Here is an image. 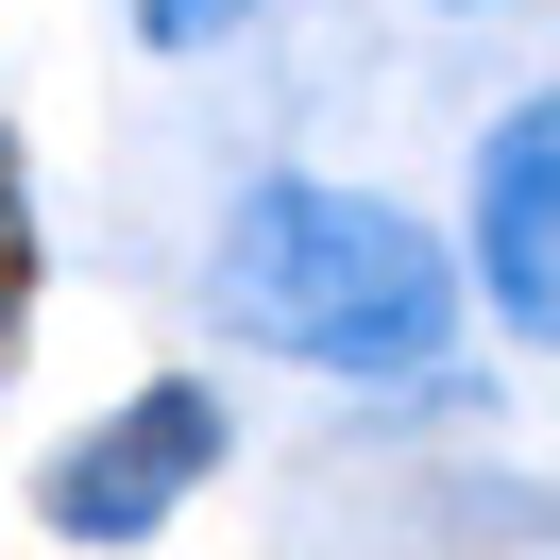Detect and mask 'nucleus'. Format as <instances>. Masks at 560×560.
I'll return each instance as SVG.
<instances>
[{
  "mask_svg": "<svg viewBox=\"0 0 560 560\" xmlns=\"http://www.w3.org/2000/svg\"><path fill=\"white\" fill-rule=\"evenodd\" d=\"M205 289L255 357H306V374H442L458 357V255L424 238L408 205L374 187H306V171H255L205 238Z\"/></svg>",
  "mask_w": 560,
  "mask_h": 560,
  "instance_id": "nucleus-1",
  "label": "nucleus"
},
{
  "mask_svg": "<svg viewBox=\"0 0 560 560\" xmlns=\"http://www.w3.org/2000/svg\"><path fill=\"white\" fill-rule=\"evenodd\" d=\"M205 476H221V390L205 374H153V390H119L85 442H51L35 526H51V544H153Z\"/></svg>",
  "mask_w": 560,
  "mask_h": 560,
  "instance_id": "nucleus-2",
  "label": "nucleus"
},
{
  "mask_svg": "<svg viewBox=\"0 0 560 560\" xmlns=\"http://www.w3.org/2000/svg\"><path fill=\"white\" fill-rule=\"evenodd\" d=\"M476 272H492V323L560 340V103H510L476 137Z\"/></svg>",
  "mask_w": 560,
  "mask_h": 560,
  "instance_id": "nucleus-3",
  "label": "nucleus"
},
{
  "mask_svg": "<svg viewBox=\"0 0 560 560\" xmlns=\"http://www.w3.org/2000/svg\"><path fill=\"white\" fill-rule=\"evenodd\" d=\"M35 323V187H18V137H0V340Z\"/></svg>",
  "mask_w": 560,
  "mask_h": 560,
  "instance_id": "nucleus-4",
  "label": "nucleus"
},
{
  "mask_svg": "<svg viewBox=\"0 0 560 560\" xmlns=\"http://www.w3.org/2000/svg\"><path fill=\"white\" fill-rule=\"evenodd\" d=\"M238 18H255V0H137V35H153V51H221Z\"/></svg>",
  "mask_w": 560,
  "mask_h": 560,
  "instance_id": "nucleus-5",
  "label": "nucleus"
}]
</instances>
